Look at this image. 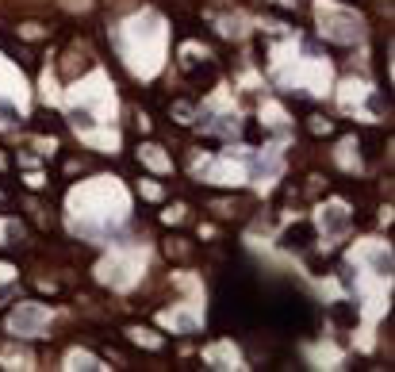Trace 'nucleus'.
<instances>
[{
	"instance_id": "1",
	"label": "nucleus",
	"mask_w": 395,
	"mask_h": 372,
	"mask_svg": "<svg viewBox=\"0 0 395 372\" xmlns=\"http://www.w3.org/2000/svg\"><path fill=\"white\" fill-rule=\"evenodd\" d=\"M119 54L139 77H154L165 62V19L157 12H139L131 16L116 35Z\"/></svg>"
},
{
	"instance_id": "2",
	"label": "nucleus",
	"mask_w": 395,
	"mask_h": 372,
	"mask_svg": "<svg viewBox=\"0 0 395 372\" xmlns=\"http://www.w3.org/2000/svg\"><path fill=\"white\" fill-rule=\"evenodd\" d=\"M69 207L81 219H104V223H112V215L119 219L127 211V192L116 177H92V181L77 184L69 192Z\"/></svg>"
},
{
	"instance_id": "3",
	"label": "nucleus",
	"mask_w": 395,
	"mask_h": 372,
	"mask_svg": "<svg viewBox=\"0 0 395 372\" xmlns=\"http://www.w3.org/2000/svg\"><path fill=\"white\" fill-rule=\"evenodd\" d=\"M319 27H322V35L334 39V42H357L365 35L361 16L342 8V4H319Z\"/></svg>"
},
{
	"instance_id": "4",
	"label": "nucleus",
	"mask_w": 395,
	"mask_h": 372,
	"mask_svg": "<svg viewBox=\"0 0 395 372\" xmlns=\"http://www.w3.org/2000/svg\"><path fill=\"white\" fill-rule=\"evenodd\" d=\"M73 96L81 100V108L96 112L100 123H104L107 112H116V96H112V89H107V81H104L100 73H92L89 81H77V85H73Z\"/></svg>"
},
{
	"instance_id": "5",
	"label": "nucleus",
	"mask_w": 395,
	"mask_h": 372,
	"mask_svg": "<svg viewBox=\"0 0 395 372\" xmlns=\"http://www.w3.org/2000/svg\"><path fill=\"white\" fill-rule=\"evenodd\" d=\"M8 326H12V334H19V338H31V334H42L50 326V311L42 303L24 299V303H16V311L8 315Z\"/></svg>"
},
{
	"instance_id": "6",
	"label": "nucleus",
	"mask_w": 395,
	"mask_h": 372,
	"mask_svg": "<svg viewBox=\"0 0 395 372\" xmlns=\"http://www.w3.org/2000/svg\"><path fill=\"white\" fill-rule=\"evenodd\" d=\"M142 273V261L134 254H116L112 261L100 265V281L112 284V288H131Z\"/></svg>"
},
{
	"instance_id": "7",
	"label": "nucleus",
	"mask_w": 395,
	"mask_h": 372,
	"mask_svg": "<svg viewBox=\"0 0 395 372\" xmlns=\"http://www.w3.org/2000/svg\"><path fill=\"white\" fill-rule=\"evenodd\" d=\"M292 81H296L304 92H326L330 66H326V62H319V58H304L296 66V73H292Z\"/></svg>"
},
{
	"instance_id": "8",
	"label": "nucleus",
	"mask_w": 395,
	"mask_h": 372,
	"mask_svg": "<svg viewBox=\"0 0 395 372\" xmlns=\"http://www.w3.org/2000/svg\"><path fill=\"white\" fill-rule=\"evenodd\" d=\"M319 227L326 238H337V234H346L349 231V207L346 204H322L319 207Z\"/></svg>"
},
{
	"instance_id": "9",
	"label": "nucleus",
	"mask_w": 395,
	"mask_h": 372,
	"mask_svg": "<svg viewBox=\"0 0 395 372\" xmlns=\"http://www.w3.org/2000/svg\"><path fill=\"white\" fill-rule=\"evenodd\" d=\"M361 257L369 261V273L372 276H380V281L392 276V249H387V246H376V242H372V246L361 249Z\"/></svg>"
},
{
	"instance_id": "10",
	"label": "nucleus",
	"mask_w": 395,
	"mask_h": 372,
	"mask_svg": "<svg viewBox=\"0 0 395 372\" xmlns=\"http://www.w3.org/2000/svg\"><path fill=\"white\" fill-rule=\"evenodd\" d=\"M204 361L211 364V369H242V364H238V349H234L231 342L207 346V349H204Z\"/></svg>"
},
{
	"instance_id": "11",
	"label": "nucleus",
	"mask_w": 395,
	"mask_h": 372,
	"mask_svg": "<svg viewBox=\"0 0 395 372\" xmlns=\"http://www.w3.org/2000/svg\"><path fill=\"white\" fill-rule=\"evenodd\" d=\"M204 177H207V181H215V184H238L242 177H246V169L231 166V161H215V166L204 169Z\"/></svg>"
},
{
	"instance_id": "12",
	"label": "nucleus",
	"mask_w": 395,
	"mask_h": 372,
	"mask_svg": "<svg viewBox=\"0 0 395 372\" xmlns=\"http://www.w3.org/2000/svg\"><path fill=\"white\" fill-rule=\"evenodd\" d=\"M139 157H142V166H150L154 173H169L173 169V161H169V154H165L157 142H146V146L139 150Z\"/></svg>"
},
{
	"instance_id": "13",
	"label": "nucleus",
	"mask_w": 395,
	"mask_h": 372,
	"mask_svg": "<svg viewBox=\"0 0 395 372\" xmlns=\"http://www.w3.org/2000/svg\"><path fill=\"white\" fill-rule=\"evenodd\" d=\"M161 323L173 326V330H181V334H196V330H200V315L181 311V307H177V311H165V315H161Z\"/></svg>"
},
{
	"instance_id": "14",
	"label": "nucleus",
	"mask_w": 395,
	"mask_h": 372,
	"mask_svg": "<svg viewBox=\"0 0 395 372\" xmlns=\"http://www.w3.org/2000/svg\"><path fill=\"white\" fill-rule=\"evenodd\" d=\"M66 119L77 127V131H92V127H100V116L89 112V108H81V104H73V108L66 112Z\"/></svg>"
},
{
	"instance_id": "15",
	"label": "nucleus",
	"mask_w": 395,
	"mask_h": 372,
	"mask_svg": "<svg viewBox=\"0 0 395 372\" xmlns=\"http://www.w3.org/2000/svg\"><path fill=\"white\" fill-rule=\"evenodd\" d=\"M81 139L89 142V146H96V150H116V146H119V134H116V131H100V127L81 131Z\"/></svg>"
},
{
	"instance_id": "16",
	"label": "nucleus",
	"mask_w": 395,
	"mask_h": 372,
	"mask_svg": "<svg viewBox=\"0 0 395 372\" xmlns=\"http://www.w3.org/2000/svg\"><path fill=\"white\" fill-rule=\"evenodd\" d=\"M19 119H24V104L0 96V127H12V123H19Z\"/></svg>"
},
{
	"instance_id": "17",
	"label": "nucleus",
	"mask_w": 395,
	"mask_h": 372,
	"mask_svg": "<svg viewBox=\"0 0 395 372\" xmlns=\"http://www.w3.org/2000/svg\"><path fill=\"white\" fill-rule=\"evenodd\" d=\"M66 369H85V372H92V369H100V361L89 353V349H73V353L66 357Z\"/></svg>"
},
{
	"instance_id": "18",
	"label": "nucleus",
	"mask_w": 395,
	"mask_h": 372,
	"mask_svg": "<svg viewBox=\"0 0 395 372\" xmlns=\"http://www.w3.org/2000/svg\"><path fill=\"white\" fill-rule=\"evenodd\" d=\"M342 89H346V92H342V108H353V104H361V100H365V92H369L361 81H346Z\"/></svg>"
},
{
	"instance_id": "19",
	"label": "nucleus",
	"mask_w": 395,
	"mask_h": 372,
	"mask_svg": "<svg viewBox=\"0 0 395 372\" xmlns=\"http://www.w3.org/2000/svg\"><path fill=\"white\" fill-rule=\"evenodd\" d=\"M211 127L222 134H238V112H222L219 119H211Z\"/></svg>"
},
{
	"instance_id": "20",
	"label": "nucleus",
	"mask_w": 395,
	"mask_h": 372,
	"mask_svg": "<svg viewBox=\"0 0 395 372\" xmlns=\"http://www.w3.org/2000/svg\"><path fill=\"white\" fill-rule=\"evenodd\" d=\"M131 342H139V346H146V349H161V338L157 334H150V330H142V326H131Z\"/></svg>"
},
{
	"instance_id": "21",
	"label": "nucleus",
	"mask_w": 395,
	"mask_h": 372,
	"mask_svg": "<svg viewBox=\"0 0 395 372\" xmlns=\"http://www.w3.org/2000/svg\"><path fill=\"white\" fill-rule=\"evenodd\" d=\"M353 150H357L353 139H346V142H342V150H337V161H342L346 169H357V166H361V157H353Z\"/></svg>"
},
{
	"instance_id": "22",
	"label": "nucleus",
	"mask_w": 395,
	"mask_h": 372,
	"mask_svg": "<svg viewBox=\"0 0 395 372\" xmlns=\"http://www.w3.org/2000/svg\"><path fill=\"white\" fill-rule=\"evenodd\" d=\"M261 116H269L265 123H272V127H280V123H284V108H276V104H265V108H261Z\"/></svg>"
},
{
	"instance_id": "23",
	"label": "nucleus",
	"mask_w": 395,
	"mask_h": 372,
	"mask_svg": "<svg viewBox=\"0 0 395 372\" xmlns=\"http://www.w3.org/2000/svg\"><path fill=\"white\" fill-rule=\"evenodd\" d=\"M276 169H280V161H276V157H269V161H257V166H254V177H272Z\"/></svg>"
},
{
	"instance_id": "24",
	"label": "nucleus",
	"mask_w": 395,
	"mask_h": 372,
	"mask_svg": "<svg viewBox=\"0 0 395 372\" xmlns=\"http://www.w3.org/2000/svg\"><path fill=\"white\" fill-rule=\"evenodd\" d=\"M173 116H181V123H192V116H196V112H192V104L177 100V104H173Z\"/></svg>"
},
{
	"instance_id": "25",
	"label": "nucleus",
	"mask_w": 395,
	"mask_h": 372,
	"mask_svg": "<svg viewBox=\"0 0 395 372\" xmlns=\"http://www.w3.org/2000/svg\"><path fill=\"white\" fill-rule=\"evenodd\" d=\"M330 119H322V116H311V134H330Z\"/></svg>"
},
{
	"instance_id": "26",
	"label": "nucleus",
	"mask_w": 395,
	"mask_h": 372,
	"mask_svg": "<svg viewBox=\"0 0 395 372\" xmlns=\"http://www.w3.org/2000/svg\"><path fill=\"white\" fill-rule=\"evenodd\" d=\"M4 238H8V242H24V227H19V223H4Z\"/></svg>"
},
{
	"instance_id": "27",
	"label": "nucleus",
	"mask_w": 395,
	"mask_h": 372,
	"mask_svg": "<svg viewBox=\"0 0 395 372\" xmlns=\"http://www.w3.org/2000/svg\"><path fill=\"white\" fill-rule=\"evenodd\" d=\"M142 196H150V200H157L161 196V188H157L154 181H142Z\"/></svg>"
},
{
	"instance_id": "28",
	"label": "nucleus",
	"mask_w": 395,
	"mask_h": 372,
	"mask_svg": "<svg viewBox=\"0 0 395 372\" xmlns=\"http://www.w3.org/2000/svg\"><path fill=\"white\" fill-rule=\"evenodd\" d=\"M184 219V207H173V211H165V223H181Z\"/></svg>"
},
{
	"instance_id": "29",
	"label": "nucleus",
	"mask_w": 395,
	"mask_h": 372,
	"mask_svg": "<svg viewBox=\"0 0 395 372\" xmlns=\"http://www.w3.org/2000/svg\"><path fill=\"white\" fill-rule=\"evenodd\" d=\"M12 276H16V269H12V265H0V284H8Z\"/></svg>"
},
{
	"instance_id": "30",
	"label": "nucleus",
	"mask_w": 395,
	"mask_h": 372,
	"mask_svg": "<svg viewBox=\"0 0 395 372\" xmlns=\"http://www.w3.org/2000/svg\"><path fill=\"white\" fill-rule=\"evenodd\" d=\"M39 35H42L39 24H27V27H24V39H39Z\"/></svg>"
}]
</instances>
